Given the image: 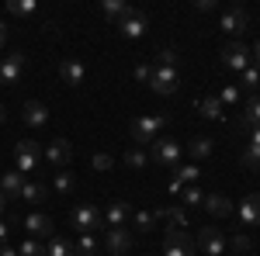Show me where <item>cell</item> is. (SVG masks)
I'll use <instances>...</instances> for the list:
<instances>
[{
    "mask_svg": "<svg viewBox=\"0 0 260 256\" xmlns=\"http://www.w3.org/2000/svg\"><path fill=\"white\" fill-rule=\"evenodd\" d=\"M7 236H11V222H0V246L7 242Z\"/></svg>",
    "mask_w": 260,
    "mask_h": 256,
    "instance_id": "43",
    "label": "cell"
},
{
    "mask_svg": "<svg viewBox=\"0 0 260 256\" xmlns=\"http://www.w3.org/2000/svg\"><path fill=\"white\" fill-rule=\"evenodd\" d=\"M187 153H191L194 159L212 156V138H208V135H194L191 142H187Z\"/></svg>",
    "mask_w": 260,
    "mask_h": 256,
    "instance_id": "23",
    "label": "cell"
},
{
    "mask_svg": "<svg viewBox=\"0 0 260 256\" xmlns=\"http://www.w3.org/2000/svg\"><path fill=\"white\" fill-rule=\"evenodd\" d=\"M149 87L156 94H177L180 87V77H177V66H153V77H149Z\"/></svg>",
    "mask_w": 260,
    "mask_h": 256,
    "instance_id": "5",
    "label": "cell"
},
{
    "mask_svg": "<svg viewBox=\"0 0 260 256\" xmlns=\"http://www.w3.org/2000/svg\"><path fill=\"white\" fill-rule=\"evenodd\" d=\"M111 166H115V159L108 156V153H98V156H94V170L104 173V170H111Z\"/></svg>",
    "mask_w": 260,
    "mask_h": 256,
    "instance_id": "38",
    "label": "cell"
},
{
    "mask_svg": "<svg viewBox=\"0 0 260 256\" xmlns=\"http://www.w3.org/2000/svg\"><path fill=\"white\" fill-rule=\"evenodd\" d=\"M153 218H156V215H149V211H139V215L132 218V225H136L139 232H149V229H153Z\"/></svg>",
    "mask_w": 260,
    "mask_h": 256,
    "instance_id": "35",
    "label": "cell"
},
{
    "mask_svg": "<svg viewBox=\"0 0 260 256\" xmlns=\"http://www.w3.org/2000/svg\"><path fill=\"white\" fill-rule=\"evenodd\" d=\"M21 197H24L28 204H42V201H45V184H24V187H21Z\"/></svg>",
    "mask_w": 260,
    "mask_h": 256,
    "instance_id": "28",
    "label": "cell"
},
{
    "mask_svg": "<svg viewBox=\"0 0 260 256\" xmlns=\"http://www.w3.org/2000/svg\"><path fill=\"white\" fill-rule=\"evenodd\" d=\"M163 128H167V115H146V118L132 121V138L136 142H156Z\"/></svg>",
    "mask_w": 260,
    "mask_h": 256,
    "instance_id": "1",
    "label": "cell"
},
{
    "mask_svg": "<svg viewBox=\"0 0 260 256\" xmlns=\"http://www.w3.org/2000/svg\"><path fill=\"white\" fill-rule=\"evenodd\" d=\"M24 66H28L24 52H11V56H4V59H0V83H18L21 73H24Z\"/></svg>",
    "mask_w": 260,
    "mask_h": 256,
    "instance_id": "7",
    "label": "cell"
},
{
    "mask_svg": "<svg viewBox=\"0 0 260 256\" xmlns=\"http://www.w3.org/2000/svg\"><path fill=\"white\" fill-rule=\"evenodd\" d=\"M125 163H128V166H136V170H142V166L149 163V156H146L142 149H128V153H125Z\"/></svg>",
    "mask_w": 260,
    "mask_h": 256,
    "instance_id": "33",
    "label": "cell"
},
{
    "mask_svg": "<svg viewBox=\"0 0 260 256\" xmlns=\"http://www.w3.org/2000/svg\"><path fill=\"white\" fill-rule=\"evenodd\" d=\"M70 218H73V225H77L80 232H87V229H98L101 222H104V215H101V211L94 208V204H77Z\"/></svg>",
    "mask_w": 260,
    "mask_h": 256,
    "instance_id": "10",
    "label": "cell"
},
{
    "mask_svg": "<svg viewBox=\"0 0 260 256\" xmlns=\"http://www.w3.org/2000/svg\"><path fill=\"white\" fill-rule=\"evenodd\" d=\"M11 11H14V14H31V11H35V4H31V0H14V4H11Z\"/></svg>",
    "mask_w": 260,
    "mask_h": 256,
    "instance_id": "40",
    "label": "cell"
},
{
    "mask_svg": "<svg viewBox=\"0 0 260 256\" xmlns=\"http://www.w3.org/2000/svg\"><path fill=\"white\" fill-rule=\"evenodd\" d=\"M59 73H62V80H66L70 87H77V83H83V62L80 59H62Z\"/></svg>",
    "mask_w": 260,
    "mask_h": 256,
    "instance_id": "19",
    "label": "cell"
},
{
    "mask_svg": "<svg viewBox=\"0 0 260 256\" xmlns=\"http://www.w3.org/2000/svg\"><path fill=\"white\" fill-rule=\"evenodd\" d=\"M104 222H108V229H121V225L128 222V204H125V201H115V204L104 211Z\"/></svg>",
    "mask_w": 260,
    "mask_h": 256,
    "instance_id": "20",
    "label": "cell"
},
{
    "mask_svg": "<svg viewBox=\"0 0 260 256\" xmlns=\"http://www.w3.org/2000/svg\"><path fill=\"white\" fill-rule=\"evenodd\" d=\"M24 229H28V236H56V225H52V218L42 215V211H35V215L24 218Z\"/></svg>",
    "mask_w": 260,
    "mask_h": 256,
    "instance_id": "12",
    "label": "cell"
},
{
    "mask_svg": "<svg viewBox=\"0 0 260 256\" xmlns=\"http://www.w3.org/2000/svg\"><path fill=\"white\" fill-rule=\"evenodd\" d=\"M243 28H250V14H246L243 7H233V11H225V14H222V31L240 35Z\"/></svg>",
    "mask_w": 260,
    "mask_h": 256,
    "instance_id": "13",
    "label": "cell"
},
{
    "mask_svg": "<svg viewBox=\"0 0 260 256\" xmlns=\"http://www.w3.org/2000/svg\"><path fill=\"white\" fill-rule=\"evenodd\" d=\"M153 77V66H136V80H149Z\"/></svg>",
    "mask_w": 260,
    "mask_h": 256,
    "instance_id": "42",
    "label": "cell"
},
{
    "mask_svg": "<svg viewBox=\"0 0 260 256\" xmlns=\"http://www.w3.org/2000/svg\"><path fill=\"white\" fill-rule=\"evenodd\" d=\"M4 118H7V115H4V104H0V125H4Z\"/></svg>",
    "mask_w": 260,
    "mask_h": 256,
    "instance_id": "48",
    "label": "cell"
},
{
    "mask_svg": "<svg viewBox=\"0 0 260 256\" xmlns=\"http://www.w3.org/2000/svg\"><path fill=\"white\" fill-rule=\"evenodd\" d=\"M180 201H184V204H201V201H205V194H201L198 184H187V187L180 191Z\"/></svg>",
    "mask_w": 260,
    "mask_h": 256,
    "instance_id": "31",
    "label": "cell"
},
{
    "mask_svg": "<svg viewBox=\"0 0 260 256\" xmlns=\"http://www.w3.org/2000/svg\"><path fill=\"white\" fill-rule=\"evenodd\" d=\"M39 156H42L39 142H35V138H21L18 145H14V166H18V173L35 170V166H39Z\"/></svg>",
    "mask_w": 260,
    "mask_h": 256,
    "instance_id": "3",
    "label": "cell"
},
{
    "mask_svg": "<svg viewBox=\"0 0 260 256\" xmlns=\"http://www.w3.org/2000/svg\"><path fill=\"white\" fill-rule=\"evenodd\" d=\"M45 256H77V249H73L66 239L52 236V239H49V246H45Z\"/></svg>",
    "mask_w": 260,
    "mask_h": 256,
    "instance_id": "26",
    "label": "cell"
},
{
    "mask_svg": "<svg viewBox=\"0 0 260 256\" xmlns=\"http://www.w3.org/2000/svg\"><path fill=\"white\" fill-rule=\"evenodd\" d=\"M101 11H104V18H111V21H125L128 14H132V7H128V4H121V0H104V4H101Z\"/></svg>",
    "mask_w": 260,
    "mask_h": 256,
    "instance_id": "22",
    "label": "cell"
},
{
    "mask_svg": "<svg viewBox=\"0 0 260 256\" xmlns=\"http://www.w3.org/2000/svg\"><path fill=\"white\" fill-rule=\"evenodd\" d=\"M0 256H18V249H11V246L4 242V246H0Z\"/></svg>",
    "mask_w": 260,
    "mask_h": 256,
    "instance_id": "44",
    "label": "cell"
},
{
    "mask_svg": "<svg viewBox=\"0 0 260 256\" xmlns=\"http://www.w3.org/2000/svg\"><path fill=\"white\" fill-rule=\"evenodd\" d=\"M236 215H240L243 225H257L260 222V194H246L240 201V208H236Z\"/></svg>",
    "mask_w": 260,
    "mask_h": 256,
    "instance_id": "14",
    "label": "cell"
},
{
    "mask_svg": "<svg viewBox=\"0 0 260 256\" xmlns=\"http://www.w3.org/2000/svg\"><path fill=\"white\" fill-rule=\"evenodd\" d=\"M104 249L111 256H125L132 249V232L121 225V229H108V236H104Z\"/></svg>",
    "mask_w": 260,
    "mask_h": 256,
    "instance_id": "8",
    "label": "cell"
},
{
    "mask_svg": "<svg viewBox=\"0 0 260 256\" xmlns=\"http://www.w3.org/2000/svg\"><path fill=\"white\" fill-rule=\"evenodd\" d=\"M219 100H222V107H225V104H236V100H240V90H236V87H225L219 94Z\"/></svg>",
    "mask_w": 260,
    "mask_h": 256,
    "instance_id": "39",
    "label": "cell"
},
{
    "mask_svg": "<svg viewBox=\"0 0 260 256\" xmlns=\"http://www.w3.org/2000/svg\"><path fill=\"white\" fill-rule=\"evenodd\" d=\"M163 256H194V239L187 236L184 229H167V236H163Z\"/></svg>",
    "mask_w": 260,
    "mask_h": 256,
    "instance_id": "2",
    "label": "cell"
},
{
    "mask_svg": "<svg viewBox=\"0 0 260 256\" xmlns=\"http://www.w3.org/2000/svg\"><path fill=\"white\" fill-rule=\"evenodd\" d=\"M243 163H246L250 170H260V145H253V142H250V145L243 149Z\"/></svg>",
    "mask_w": 260,
    "mask_h": 256,
    "instance_id": "32",
    "label": "cell"
},
{
    "mask_svg": "<svg viewBox=\"0 0 260 256\" xmlns=\"http://www.w3.org/2000/svg\"><path fill=\"white\" fill-rule=\"evenodd\" d=\"M146 256H156V253H146Z\"/></svg>",
    "mask_w": 260,
    "mask_h": 256,
    "instance_id": "49",
    "label": "cell"
},
{
    "mask_svg": "<svg viewBox=\"0 0 260 256\" xmlns=\"http://www.w3.org/2000/svg\"><path fill=\"white\" fill-rule=\"evenodd\" d=\"M118 28H121V35H125V39H142V35H146V14H136V11H132Z\"/></svg>",
    "mask_w": 260,
    "mask_h": 256,
    "instance_id": "18",
    "label": "cell"
},
{
    "mask_svg": "<svg viewBox=\"0 0 260 256\" xmlns=\"http://www.w3.org/2000/svg\"><path fill=\"white\" fill-rule=\"evenodd\" d=\"M253 56H257V59H260V42H257V45H253Z\"/></svg>",
    "mask_w": 260,
    "mask_h": 256,
    "instance_id": "47",
    "label": "cell"
},
{
    "mask_svg": "<svg viewBox=\"0 0 260 256\" xmlns=\"http://www.w3.org/2000/svg\"><path fill=\"white\" fill-rule=\"evenodd\" d=\"M180 159V145L174 142V138H156L153 142V163H163V166H177Z\"/></svg>",
    "mask_w": 260,
    "mask_h": 256,
    "instance_id": "9",
    "label": "cell"
},
{
    "mask_svg": "<svg viewBox=\"0 0 260 256\" xmlns=\"http://www.w3.org/2000/svg\"><path fill=\"white\" fill-rule=\"evenodd\" d=\"M52 187H56V194H73V191H77V177H73L70 170H59L56 180H52Z\"/></svg>",
    "mask_w": 260,
    "mask_h": 256,
    "instance_id": "24",
    "label": "cell"
},
{
    "mask_svg": "<svg viewBox=\"0 0 260 256\" xmlns=\"http://www.w3.org/2000/svg\"><path fill=\"white\" fill-rule=\"evenodd\" d=\"M4 204H7V197H4V194H0V215H4Z\"/></svg>",
    "mask_w": 260,
    "mask_h": 256,
    "instance_id": "46",
    "label": "cell"
},
{
    "mask_svg": "<svg viewBox=\"0 0 260 256\" xmlns=\"http://www.w3.org/2000/svg\"><path fill=\"white\" fill-rule=\"evenodd\" d=\"M201 204H205V211H208V215H215V218L233 215V201H229L225 194H205Z\"/></svg>",
    "mask_w": 260,
    "mask_h": 256,
    "instance_id": "15",
    "label": "cell"
},
{
    "mask_svg": "<svg viewBox=\"0 0 260 256\" xmlns=\"http://www.w3.org/2000/svg\"><path fill=\"white\" fill-rule=\"evenodd\" d=\"M156 215L167 218V222H170V229H184V225H187V215H184V208H160Z\"/></svg>",
    "mask_w": 260,
    "mask_h": 256,
    "instance_id": "27",
    "label": "cell"
},
{
    "mask_svg": "<svg viewBox=\"0 0 260 256\" xmlns=\"http://www.w3.org/2000/svg\"><path fill=\"white\" fill-rule=\"evenodd\" d=\"M198 111L208 121H219L222 118V100L219 97H205V100H198Z\"/></svg>",
    "mask_w": 260,
    "mask_h": 256,
    "instance_id": "25",
    "label": "cell"
},
{
    "mask_svg": "<svg viewBox=\"0 0 260 256\" xmlns=\"http://www.w3.org/2000/svg\"><path fill=\"white\" fill-rule=\"evenodd\" d=\"M21 187H24V180H21L18 170H11V173L0 177V191H4V197H21Z\"/></svg>",
    "mask_w": 260,
    "mask_h": 256,
    "instance_id": "21",
    "label": "cell"
},
{
    "mask_svg": "<svg viewBox=\"0 0 260 256\" xmlns=\"http://www.w3.org/2000/svg\"><path fill=\"white\" fill-rule=\"evenodd\" d=\"M73 249H77V256H94V253H98V239L90 236V232H83L80 242H77Z\"/></svg>",
    "mask_w": 260,
    "mask_h": 256,
    "instance_id": "29",
    "label": "cell"
},
{
    "mask_svg": "<svg viewBox=\"0 0 260 256\" xmlns=\"http://www.w3.org/2000/svg\"><path fill=\"white\" fill-rule=\"evenodd\" d=\"M70 156H73V145H70L66 138H52V142L45 145V159H49L52 166H66Z\"/></svg>",
    "mask_w": 260,
    "mask_h": 256,
    "instance_id": "11",
    "label": "cell"
},
{
    "mask_svg": "<svg viewBox=\"0 0 260 256\" xmlns=\"http://www.w3.org/2000/svg\"><path fill=\"white\" fill-rule=\"evenodd\" d=\"M194 246H198L205 256H222V249L229 246V239L222 236V229H215V225H205L198 232V239H194Z\"/></svg>",
    "mask_w": 260,
    "mask_h": 256,
    "instance_id": "4",
    "label": "cell"
},
{
    "mask_svg": "<svg viewBox=\"0 0 260 256\" xmlns=\"http://www.w3.org/2000/svg\"><path fill=\"white\" fill-rule=\"evenodd\" d=\"M233 246H236V253H246V249H250V239L246 236H233Z\"/></svg>",
    "mask_w": 260,
    "mask_h": 256,
    "instance_id": "41",
    "label": "cell"
},
{
    "mask_svg": "<svg viewBox=\"0 0 260 256\" xmlns=\"http://www.w3.org/2000/svg\"><path fill=\"white\" fill-rule=\"evenodd\" d=\"M222 66L233 69V73H243V69L250 66V49H246L243 42H229V45L222 49Z\"/></svg>",
    "mask_w": 260,
    "mask_h": 256,
    "instance_id": "6",
    "label": "cell"
},
{
    "mask_svg": "<svg viewBox=\"0 0 260 256\" xmlns=\"http://www.w3.org/2000/svg\"><path fill=\"white\" fill-rule=\"evenodd\" d=\"M4 42H7V31H4V24H0V45H4Z\"/></svg>",
    "mask_w": 260,
    "mask_h": 256,
    "instance_id": "45",
    "label": "cell"
},
{
    "mask_svg": "<svg viewBox=\"0 0 260 256\" xmlns=\"http://www.w3.org/2000/svg\"><path fill=\"white\" fill-rule=\"evenodd\" d=\"M260 125V94H250V100H246V107H243L240 115V128H257Z\"/></svg>",
    "mask_w": 260,
    "mask_h": 256,
    "instance_id": "16",
    "label": "cell"
},
{
    "mask_svg": "<svg viewBox=\"0 0 260 256\" xmlns=\"http://www.w3.org/2000/svg\"><path fill=\"white\" fill-rule=\"evenodd\" d=\"M243 87H250V90L260 87V69L257 66H246V69H243Z\"/></svg>",
    "mask_w": 260,
    "mask_h": 256,
    "instance_id": "34",
    "label": "cell"
},
{
    "mask_svg": "<svg viewBox=\"0 0 260 256\" xmlns=\"http://www.w3.org/2000/svg\"><path fill=\"white\" fill-rule=\"evenodd\" d=\"M198 166H180L177 170V180H187V184H198Z\"/></svg>",
    "mask_w": 260,
    "mask_h": 256,
    "instance_id": "36",
    "label": "cell"
},
{
    "mask_svg": "<svg viewBox=\"0 0 260 256\" xmlns=\"http://www.w3.org/2000/svg\"><path fill=\"white\" fill-rule=\"evenodd\" d=\"M18 256H45V246H42L39 239L28 236V239H24V242L18 246Z\"/></svg>",
    "mask_w": 260,
    "mask_h": 256,
    "instance_id": "30",
    "label": "cell"
},
{
    "mask_svg": "<svg viewBox=\"0 0 260 256\" xmlns=\"http://www.w3.org/2000/svg\"><path fill=\"white\" fill-rule=\"evenodd\" d=\"M21 118H24V125H31V128H42V125L49 121V111H45V104H42V100H28Z\"/></svg>",
    "mask_w": 260,
    "mask_h": 256,
    "instance_id": "17",
    "label": "cell"
},
{
    "mask_svg": "<svg viewBox=\"0 0 260 256\" xmlns=\"http://www.w3.org/2000/svg\"><path fill=\"white\" fill-rule=\"evenodd\" d=\"M156 66H177V52L174 49H163L160 56H156Z\"/></svg>",
    "mask_w": 260,
    "mask_h": 256,
    "instance_id": "37",
    "label": "cell"
}]
</instances>
